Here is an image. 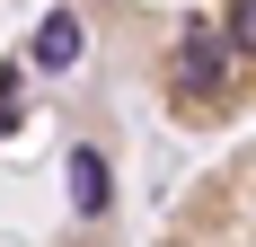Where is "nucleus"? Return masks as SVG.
<instances>
[{
  "mask_svg": "<svg viewBox=\"0 0 256 247\" xmlns=\"http://www.w3.org/2000/svg\"><path fill=\"white\" fill-rule=\"evenodd\" d=\"M71 203L80 212H106V159L98 150H71Z\"/></svg>",
  "mask_w": 256,
  "mask_h": 247,
  "instance_id": "nucleus-3",
  "label": "nucleus"
},
{
  "mask_svg": "<svg viewBox=\"0 0 256 247\" xmlns=\"http://www.w3.org/2000/svg\"><path fill=\"white\" fill-rule=\"evenodd\" d=\"M36 62H44V71H71V62H80V18H71V9H53V18H44Z\"/></svg>",
  "mask_w": 256,
  "mask_h": 247,
  "instance_id": "nucleus-2",
  "label": "nucleus"
},
{
  "mask_svg": "<svg viewBox=\"0 0 256 247\" xmlns=\"http://www.w3.org/2000/svg\"><path fill=\"white\" fill-rule=\"evenodd\" d=\"M221 53H230V36H221V26H204V18L177 36V80L194 88V98H212V88H221Z\"/></svg>",
  "mask_w": 256,
  "mask_h": 247,
  "instance_id": "nucleus-1",
  "label": "nucleus"
},
{
  "mask_svg": "<svg viewBox=\"0 0 256 247\" xmlns=\"http://www.w3.org/2000/svg\"><path fill=\"white\" fill-rule=\"evenodd\" d=\"M238 53H256V0H230V26H221Z\"/></svg>",
  "mask_w": 256,
  "mask_h": 247,
  "instance_id": "nucleus-4",
  "label": "nucleus"
}]
</instances>
